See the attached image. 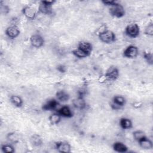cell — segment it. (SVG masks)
Listing matches in <instances>:
<instances>
[{
	"instance_id": "cell-1",
	"label": "cell",
	"mask_w": 153,
	"mask_h": 153,
	"mask_svg": "<svg viewBox=\"0 0 153 153\" xmlns=\"http://www.w3.org/2000/svg\"><path fill=\"white\" fill-rule=\"evenodd\" d=\"M99 39L105 43H111L115 41L116 36L115 33L110 30H104L99 33L98 34Z\"/></svg>"
},
{
	"instance_id": "cell-2",
	"label": "cell",
	"mask_w": 153,
	"mask_h": 153,
	"mask_svg": "<svg viewBox=\"0 0 153 153\" xmlns=\"http://www.w3.org/2000/svg\"><path fill=\"white\" fill-rule=\"evenodd\" d=\"M54 2V1H41L38 7L39 11L44 14H51L53 13L52 5Z\"/></svg>"
},
{
	"instance_id": "cell-3",
	"label": "cell",
	"mask_w": 153,
	"mask_h": 153,
	"mask_svg": "<svg viewBox=\"0 0 153 153\" xmlns=\"http://www.w3.org/2000/svg\"><path fill=\"white\" fill-rule=\"evenodd\" d=\"M109 13L114 17L121 18L125 15V10L121 4L117 2L115 4L110 7Z\"/></svg>"
},
{
	"instance_id": "cell-4",
	"label": "cell",
	"mask_w": 153,
	"mask_h": 153,
	"mask_svg": "<svg viewBox=\"0 0 153 153\" xmlns=\"http://www.w3.org/2000/svg\"><path fill=\"white\" fill-rule=\"evenodd\" d=\"M126 33L131 38H136L139 35V26L136 23H131L128 25L125 30Z\"/></svg>"
},
{
	"instance_id": "cell-5",
	"label": "cell",
	"mask_w": 153,
	"mask_h": 153,
	"mask_svg": "<svg viewBox=\"0 0 153 153\" xmlns=\"http://www.w3.org/2000/svg\"><path fill=\"white\" fill-rule=\"evenodd\" d=\"M118 76H119V70L116 66H112L109 67L105 74V78L111 81H114L117 79Z\"/></svg>"
},
{
	"instance_id": "cell-6",
	"label": "cell",
	"mask_w": 153,
	"mask_h": 153,
	"mask_svg": "<svg viewBox=\"0 0 153 153\" xmlns=\"http://www.w3.org/2000/svg\"><path fill=\"white\" fill-rule=\"evenodd\" d=\"M30 42L33 47L35 48H40L44 45V39L41 35L34 34L30 36Z\"/></svg>"
},
{
	"instance_id": "cell-7",
	"label": "cell",
	"mask_w": 153,
	"mask_h": 153,
	"mask_svg": "<svg viewBox=\"0 0 153 153\" xmlns=\"http://www.w3.org/2000/svg\"><path fill=\"white\" fill-rule=\"evenodd\" d=\"M126 102V99L123 96H116L113 98L111 107L114 109H119L121 107L125 105Z\"/></svg>"
},
{
	"instance_id": "cell-8",
	"label": "cell",
	"mask_w": 153,
	"mask_h": 153,
	"mask_svg": "<svg viewBox=\"0 0 153 153\" xmlns=\"http://www.w3.org/2000/svg\"><path fill=\"white\" fill-rule=\"evenodd\" d=\"M139 51L137 47L131 45L128 46L123 52L124 57L127 58H134L138 54Z\"/></svg>"
},
{
	"instance_id": "cell-9",
	"label": "cell",
	"mask_w": 153,
	"mask_h": 153,
	"mask_svg": "<svg viewBox=\"0 0 153 153\" xmlns=\"http://www.w3.org/2000/svg\"><path fill=\"white\" fill-rule=\"evenodd\" d=\"M22 13L27 19L30 20H33L36 15L35 8L31 6H25L22 10Z\"/></svg>"
},
{
	"instance_id": "cell-10",
	"label": "cell",
	"mask_w": 153,
	"mask_h": 153,
	"mask_svg": "<svg viewBox=\"0 0 153 153\" xmlns=\"http://www.w3.org/2000/svg\"><path fill=\"white\" fill-rule=\"evenodd\" d=\"M6 35L11 39L17 38L20 34V30L18 27L16 25H12L8 26L5 30Z\"/></svg>"
},
{
	"instance_id": "cell-11",
	"label": "cell",
	"mask_w": 153,
	"mask_h": 153,
	"mask_svg": "<svg viewBox=\"0 0 153 153\" xmlns=\"http://www.w3.org/2000/svg\"><path fill=\"white\" fill-rule=\"evenodd\" d=\"M59 102L56 99H51L47 100L42 106L44 111H54L59 105Z\"/></svg>"
},
{
	"instance_id": "cell-12",
	"label": "cell",
	"mask_w": 153,
	"mask_h": 153,
	"mask_svg": "<svg viewBox=\"0 0 153 153\" xmlns=\"http://www.w3.org/2000/svg\"><path fill=\"white\" fill-rule=\"evenodd\" d=\"M55 148L59 152H70L71 145L66 142H57L55 144Z\"/></svg>"
},
{
	"instance_id": "cell-13",
	"label": "cell",
	"mask_w": 153,
	"mask_h": 153,
	"mask_svg": "<svg viewBox=\"0 0 153 153\" xmlns=\"http://www.w3.org/2000/svg\"><path fill=\"white\" fill-rule=\"evenodd\" d=\"M72 103L75 108L79 110H82L86 107V102L84 99V97L78 96L77 98L73 100Z\"/></svg>"
},
{
	"instance_id": "cell-14",
	"label": "cell",
	"mask_w": 153,
	"mask_h": 153,
	"mask_svg": "<svg viewBox=\"0 0 153 153\" xmlns=\"http://www.w3.org/2000/svg\"><path fill=\"white\" fill-rule=\"evenodd\" d=\"M57 113L61 116L66 118H71L73 116V114L68 106H63L58 109Z\"/></svg>"
},
{
	"instance_id": "cell-15",
	"label": "cell",
	"mask_w": 153,
	"mask_h": 153,
	"mask_svg": "<svg viewBox=\"0 0 153 153\" xmlns=\"http://www.w3.org/2000/svg\"><path fill=\"white\" fill-rule=\"evenodd\" d=\"M140 146L145 149H150L152 148L153 145L151 140L146 137V136L143 137L138 141Z\"/></svg>"
},
{
	"instance_id": "cell-16",
	"label": "cell",
	"mask_w": 153,
	"mask_h": 153,
	"mask_svg": "<svg viewBox=\"0 0 153 153\" xmlns=\"http://www.w3.org/2000/svg\"><path fill=\"white\" fill-rule=\"evenodd\" d=\"M78 47L80 49H81L82 50H83L84 51H85V53H87L89 55L91 54L92 50H93L92 45L90 42H86V41L80 42L79 43Z\"/></svg>"
},
{
	"instance_id": "cell-17",
	"label": "cell",
	"mask_w": 153,
	"mask_h": 153,
	"mask_svg": "<svg viewBox=\"0 0 153 153\" xmlns=\"http://www.w3.org/2000/svg\"><path fill=\"white\" fill-rule=\"evenodd\" d=\"M113 149L115 151L121 153L126 152L128 151V148L127 147V146L120 142L114 143L113 145Z\"/></svg>"
},
{
	"instance_id": "cell-18",
	"label": "cell",
	"mask_w": 153,
	"mask_h": 153,
	"mask_svg": "<svg viewBox=\"0 0 153 153\" xmlns=\"http://www.w3.org/2000/svg\"><path fill=\"white\" fill-rule=\"evenodd\" d=\"M56 96L58 101L62 102H65L68 101L70 97L69 94L63 90L57 91L56 93Z\"/></svg>"
},
{
	"instance_id": "cell-19",
	"label": "cell",
	"mask_w": 153,
	"mask_h": 153,
	"mask_svg": "<svg viewBox=\"0 0 153 153\" xmlns=\"http://www.w3.org/2000/svg\"><path fill=\"white\" fill-rule=\"evenodd\" d=\"M120 125L123 129H130L132 127V122L129 118H122L120 120Z\"/></svg>"
},
{
	"instance_id": "cell-20",
	"label": "cell",
	"mask_w": 153,
	"mask_h": 153,
	"mask_svg": "<svg viewBox=\"0 0 153 153\" xmlns=\"http://www.w3.org/2000/svg\"><path fill=\"white\" fill-rule=\"evenodd\" d=\"M30 142L35 146H40L42 144V140L39 135L35 134L30 137Z\"/></svg>"
},
{
	"instance_id": "cell-21",
	"label": "cell",
	"mask_w": 153,
	"mask_h": 153,
	"mask_svg": "<svg viewBox=\"0 0 153 153\" xmlns=\"http://www.w3.org/2000/svg\"><path fill=\"white\" fill-rule=\"evenodd\" d=\"M48 120L51 124L56 125L59 124L61 121V116L58 113H54L50 115Z\"/></svg>"
},
{
	"instance_id": "cell-22",
	"label": "cell",
	"mask_w": 153,
	"mask_h": 153,
	"mask_svg": "<svg viewBox=\"0 0 153 153\" xmlns=\"http://www.w3.org/2000/svg\"><path fill=\"white\" fill-rule=\"evenodd\" d=\"M11 102L17 107H21L23 105V100L22 98L17 95L11 96L10 97Z\"/></svg>"
},
{
	"instance_id": "cell-23",
	"label": "cell",
	"mask_w": 153,
	"mask_h": 153,
	"mask_svg": "<svg viewBox=\"0 0 153 153\" xmlns=\"http://www.w3.org/2000/svg\"><path fill=\"white\" fill-rule=\"evenodd\" d=\"M72 54L76 57L78 58H85L87 56H89V54H88L87 53H85V51H84L83 50H82L81 49H80L79 48H77L75 50H74L72 51Z\"/></svg>"
},
{
	"instance_id": "cell-24",
	"label": "cell",
	"mask_w": 153,
	"mask_h": 153,
	"mask_svg": "<svg viewBox=\"0 0 153 153\" xmlns=\"http://www.w3.org/2000/svg\"><path fill=\"white\" fill-rule=\"evenodd\" d=\"M7 139L11 142L17 143L19 142V134L15 132L8 133L7 135Z\"/></svg>"
},
{
	"instance_id": "cell-25",
	"label": "cell",
	"mask_w": 153,
	"mask_h": 153,
	"mask_svg": "<svg viewBox=\"0 0 153 153\" xmlns=\"http://www.w3.org/2000/svg\"><path fill=\"white\" fill-rule=\"evenodd\" d=\"M1 150L4 153H13L15 151L14 148L10 144H5L2 145Z\"/></svg>"
},
{
	"instance_id": "cell-26",
	"label": "cell",
	"mask_w": 153,
	"mask_h": 153,
	"mask_svg": "<svg viewBox=\"0 0 153 153\" xmlns=\"http://www.w3.org/2000/svg\"><path fill=\"white\" fill-rule=\"evenodd\" d=\"M133 135L134 139L136 140H137V141H139V140H140L141 139H142L143 137H144L146 136L145 132H143V131H142V130H136V131H134L133 133Z\"/></svg>"
},
{
	"instance_id": "cell-27",
	"label": "cell",
	"mask_w": 153,
	"mask_h": 153,
	"mask_svg": "<svg viewBox=\"0 0 153 153\" xmlns=\"http://www.w3.org/2000/svg\"><path fill=\"white\" fill-rule=\"evenodd\" d=\"M143 57L146 61V62L150 65H152L153 63V56L152 54L149 52H145L143 54Z\"/></svg>"
},
{
	"instance_id": "cell-28",
	"label": "cell",
	"mask_w": 153,
	"mask_h": 153,
	"mask_svg": "<svg viewBox=\"0 0 153 153\" xmlns=\"http://www.w3.org/2000/svg\"><path fill=\"white\" fill-rule=\"evenodd\" d=\"M145 33L149 35L152 36L153 35V24L152 23H149L145 29Z\"/></svg>"
},
{
	"instance_id": "cell-29",
	"label": "cell",
	"mask_w": 153,
	"mask_h": 153,
	"mask_svg": "<svg viewBox=\"0 0 153 153\" xmlns=\"http://www.w3.org/2000/svg\"><path fill=\"white\" fill-rule=\"evenodd\" d=\"M1 13L3 14H7L10 12V8L6 5H2L1 4Z\"/></svg>"
},
{
	"instance_id": "cell-30",
	"label": "cell",
	"mask_w": 153,
	"mask_h": 153,
	"mask_svg": "<svg viewBox=\"0 0 153 153\" xmlns=\"http://www.w3.org/2000/svg\"><path fill=\"white\" fill-rule=\"evenodd\" d=\"M102 3H103L105 5H108V6H109V7H111V6H112V5H114V4H115L117 2V1H113V0H112V1H109V0H108V1H102Z\"/></svg>"
},
{
	"instance_id": "cell-31",
	"label": "cell",
	"mask_w": 153,
	"mask_h": 153,
	"mask_svg": "<svg viewBox=\"0 0 153 153\" xmlns=\"http://www.w3.org/2000/svg\"><path fill=\"white\" fill-rule=\"evenodd\" d=\"M57 69L58 71H59L61 73H65L66 71V68L64 65H60L57 66Z\"/></svg>"
}]
</instances>
